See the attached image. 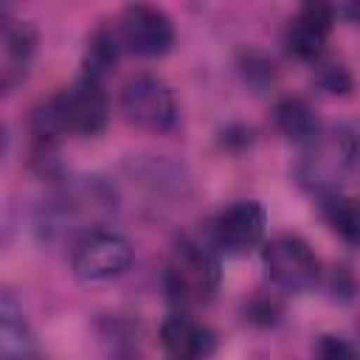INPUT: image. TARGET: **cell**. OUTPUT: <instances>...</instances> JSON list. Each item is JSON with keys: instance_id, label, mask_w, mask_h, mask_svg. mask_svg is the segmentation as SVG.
Here are the masks:
<instances>
[{"instance_id": "1", "label": "cell", "mask_w": 360, "mask_h": 360, "mask_svg": "<svg viewBox=\"0 0 360 360\" xmlns=\"http://www.w3.org/2000/svg\"><path fill=\"white\" fill-rule=\"evenodd\" d=\"M110 121V101L98 79L79 76L70 87L59 90L31 112V129L39 141L51 143L59 135H98Z\"/></svg>"}, {"instance_id": "2", "label": "cell", "mask_w": 360, "mask_h": 360, "mask_svg": "<svg viewBox=\"0 0 360 360\" xmlns=\"http://www.w3.org/2000/svg\"><path fill=\"white\" fill-rule=\"evenodd\" d=\"M219 281V259L197 242H180L163 267V290L180 307L208 304L217 295Z\"/></svg>"}, {"instance_id": "3", "label": "cell", "mask_w": 360, "mask_h": 360, "mask_svg": "<svg viewBox=\"0 0 360 360\" xmlns=\"http://www.w3.org/2000/svg\"><path fill=\"white\" fill-rule=\"evenodd\" d=\"M121 112L124 118L143 129V132H155V135H166L177 127V101L172 87L155 76V73H138L132 76L124 90H121Z\"/></svg>"}, {"instance_id": "4", "label": "cell", "mask_w": 360, "mask_h": 360, "mask_svg": "<svg viewBox=\"0 0 360 360\" xmlns=\"http://www.w3.org/2000/svg\"><path fill=\"white\" fill-rule=\"evenodd\" d=\"M132 264V248L124 236L112 233V231H90L84 233L70 256V267L73 276L87 284V287H98V284H110L115 278H121Z\"/></svg>"}, {"instance_id": "5", "label": "cell", "mask_w": 360, "mask_h": 360, "mask_svg": "<svg viewBox=\"0 0 360 360\" xmlns=\"http://www.w3.org/2000/svg\"><path fill=\"white\" fill-rule=\"evenodd\" d=\"M262 264L267 278L284 292H307L321 278V259L301 236L284 233L264 245Z\"/></svg>"}, {"instance_id": "6", "label": "cell", "mask_w": 360, "mask_h": 360, "mask_svg": "<svg viewBox=\"0 0 360 360\" xmlns=\"http://www.w3.org/2000/svg\"><path fill=\"white\" fill-rule=\"evenodd\" d=\"M121 42L143 59L166 56L174 45V22L172 17L149 3L127 6L121 14Z\"/></svg>"}, {"instance_id": "7", "label": "cell", "mask_w": 360, "mask_h": 360, "mask_svg": "<svg viewBox=\"0 0 360 360\" xmlns=\"http://www.w3.org/2000/svg\"><path fill=\"white\" fill-rule=\"evenodd\" d=\"M267 228V211L259 200H236L225 205L214 219V242L228 256H245L253 250Z\"/></svg>"}, {"instance_id": "8", "label": "cell", "mask_w": 360, "mask_h": 360, "mask_svg": "<svg viewBox=\"0 0 360 360\" xmlns=\"http://www.w3.org/2000/svg\"><path fill=\"white\" fill-rule=\"evenodd\" d=\"M332 22H335V8L326 3H307L301 6L292 20L287 22L284 31V45L287 53L301 59V62H315L321 59L326 39L332 34Z\"/></svg>"}, {"instance_id": "9", "label": "cell", "mask_w": 360, "mask_h": 360, "mask_svg": "<svg viewBox=\"0 0 360 360\" xmlns=\"http://www.w3.org/2000/svg\"><path fill=\"white\" fill-rule=\"evenodd\" d=\"M160 346L172 360H205L217 349V335L191 315L174 312L160 323Z\"/></svg>"}, {"instance_id": "10", "label": "cell", "mask_w": 360, "mask_h": 360, "mask_svg": "<svg viewBox=\"0 0 360 360\" xmlns=\"http://www.w3.org/2000/svg\"><path fill=\"white\" fill-rule=\"evenodd\" d=\"M3 87H11L25 76V68L37 51V31L31 22L3 14Z\"/></svg>"}, {"instance_id": "11", "label": "cell", "mask_w": 360, "mask_h": 360, "mask_svg": "<svg viewBox=\"0 0 360 360\" xmlns=\"http://www.w3.org/2000/svg\"><path fill=\"white\" fill-rule=\"evenodd\" d=\"M273 124L284 138L295 143H315L321 138V118L312 110V104L301 96L278 98L273 107Z\"/></svg>"}, {"instance_id": "12", "label": "cell", "mask_w": 360, "mask_h": 360, "mask_svg": "<svg viewBox=\"0 0 360 360\" xmlns=\"http://www.w3.org/2000/svg\"><path fill=\"white\" fill-rule=\"evenodd\" d=\"M0 357L3 360H37L34 335L22 318V309L8 292L0 301Z\"/></svg>"}, {"instance_id": "13", "label": "cell", "mask_w": 360, "mask_h": 360, "mask_svg": "<svg viewBox=\"0 0 360 360\" xmlns=\"http://www.w3.org/2000/svg\"><path fill=\"white\" fill-rule=\"evenodd\" d=\"M321 217L326 219V225L346 242H360V202L340 194V191H323L321 194Z\"/></svg>"}, {"instance_id": "14", "label": "cell", "mask_w": 360, "mask_h": 360, "mask_svg": "<svg viewBox=\"0 0 360 360\" xmlns=\"http://www.w3.org/2000/svg\"><path fill=\"white\" fill-rule=\"evenodd\" d=\"M118 53H121V45H118V37L112 28L107 25H98L90 39H87V53H84V76H93L101 82V76L118 62Z\"/></svg>"}, {"instance_id": "15", "label": "cell", "mask_w": 360, "mask_h": 360, "mask_svg": "<svg viewBox=\"0 0 360 360\" xmlns=\"http://www.w3.org/2000/svg\"><path fill=\"white\" fill-rule=\"evenodd\" d=\"M315 84L329 96H349L354 90V76L340 62H323L315 70Z\"/></svg>"}, {"instance_id": "16", "label": "cell", "mask_w": 360, "mask_h": 360, "mask_svg": "<svg viewBox=\"0 0 360 360\" xmlns=\"http://www.w3.org/2000/svg\"><path fill=\"white\" fill-rule=\"evenodd\" d=\"M278 315H281L278 301H273V298H267V295H259V298H253V301L245 307V318H248L250 323H259V326L276 323Z\"/></svg>"}, {"instance_id": "17", "label": "cell", "mask_w": 360, "mask_h": 360, "mask_svg": "<svg viewBox=\"0 0 360 360\" xmlns=\"http://www.w3.org/2000/svg\"><path fill=\"white\" fill-rule=\"evenodd\" d=\"M315 360H360V357L343 338L323 335L318 340V346H315Z\"/></svg>"}, {"instance_id": "18", "label": "cell", "mask_w": 360, "mask_h": 360, "mask_svg": "<svg viewBox=\"0 0 360 360\" xmlns=\"http://www.w3.org/2000/svg\"><path fill=\"white\" fill-rule=\"evenodd\" d=\"M242 70H245V79L250 84H256V87H264L267 82H273V62H267L259 53H248Z\"/></svg>"}, {"instance_id": "19", "label": "cell", "mask_w": 360, "mask_h": 360, "mask_svg": "<svg viewBox=\"0 0 360 360\" xmlns=\"http://www.w3.org/2000/svg\"><path fill=\"white\" fill-rule=\"evenodd\" d=\"M335 14L346 17V20H349V22H354V25H360V3H346V6H338V8H335Z\"/></svg>"}]
</instances>
